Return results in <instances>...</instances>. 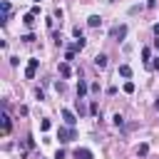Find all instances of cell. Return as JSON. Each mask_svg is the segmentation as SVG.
<instances>
[{
    "instance_id": "1",
    "label": "cell",
    "mask_w": 159,
    "mask_h": 159,
    "mask_svg": "<svg viewBox=\"0 0 159 159\" xmlns=\"http://www.w3.org/2000/svg\"><path fill=\"white\" fill-rule=\"evenodd\" d=\"M57 139H60L62 144H67V142L77 139V129H75V127H60V129H57Z\"/></svg>"
},
{
    "instance_id": "2",
    "label": "cell",
    "mask_w": 159,
    "mask_h": 159,
    "mask_svg": "<svg viewBox=\"0 0 159 159\" xmlns=\"http://www.w3.org/2000/svg\"><path fill=\"white\" fill-rule=\"evenodd\" d=\"M37 65H40V60H27V67H25V77L27 80H35V75H37Z\"/></svg>"
},
{
    "instance_id": "3",
    "label": "cell",
    "mask_w": 159,
    "mask_h": 159,
    "mask_svg": "<svg viewBox=\"0 0 159 159\" xmlns=\"http://www.w3.org/2000/svg\"><path fill=\"white\" fill-rule=\"evenodd\" d=\"M0 10H2V15H0V25H5V22L10 20L12 7H10V2H7V0H0Z\"/></svg>"
},
{
    "instance_id": "4",
    "label": "cell",
    "mask_w": 159,
    "mask_h": 159,
    "mask_svg": "<svg viewBox=\"0 0 159 159\" xmlns=\"http://www.w3.org/2000/svg\"><path fill=\"white\" fill-rule=\"evenodd\" d=\"M127 30H129V27H127V25H124V22H122V25H114V27H112V32H109V35H112V37H114V40H124V37H127Z\"/></svg>"
},
{
    "instance_id": "5",
    "label": "cell",
    "mask_w": 159,
    "mask_h": 159,
    "mask_svg": "<svg viewBox=\"0 0 159 159\" xmlns=\"http://www.w3.org/2000/svg\"><path fill=\"white\" fill-rule=\"evenodd\" d=\"M62 119H65L67 127H75V124H77V117H75L72 109H62Z\"/></svg>"
},
{
    "instance_id": "6",
    "label": "cell",
    "mask_w": 159,
    "mask_h": 159,
    "mask_svg": "<svg viewBox=\"0 0 159 159\" xmlns=\"http://www.w3.org/2000/svg\"><path fill=\"white\" fill-rule=\"evenodd\" d=\"M75 159H94V157H92V149L77 147V149H75Z\"/></svg>"
},
{
    "instance_id": "7",
    "label": "cell",
    "mask_w": 159,
    "mask_h": 159,
    "mask_svg": "<svg viewBox=\"0 0 159 159\" xmlns=\"http://www.w3.org/2000/svg\"><path fill=\"white\" fill-rule=\"evenodd\" d=\"M0 122H2V134H10L12 122H10V114H7V112H2V114H0Z\"/></svg>"
},
{
    "instance_id": "8",
    "label": "cell",
    "mask_w": 159,
    "mask_h": 159,
    "mask_svg": "<svg viewBox=\"0 0 159 159\" xmlns=\"http://www.w3.org/2000/svg\"><path fill=\"white\" fill-rule=\"evenodd\" d=\"M94 67H97V70H104V67H107V55H104V52L94 55Z\"/></svg>"
},
{
    "instance_id": "9",
    "label": "cell",
    "mask_w": 159,
    "mask_h": 159,
    "mask_svg": "<svg viewBox=\"0 0 159 159\" xmlns=\"http://www.w3.org/2000/svg\"><path fill=\"white\" fill-rule=\"evenodd\" d=\"M87 92H89V84H87L84 80H80V82H77V97H80V99H84V94H87Z\"/></svg>"
},
{
    "instance_id": "10",
    "label": "cell",
    "mask_w": 159,
    "mask_h": 159,
    "mask_svg": "<svg viewBox=\"0 0 159 159\" xmlns=\"http://www.w3.org/2000/svg\"><path fill=\"white\" fill-rule=\"evenodd\" d=\"M84 45H87V40H84V37H77V40H75V42L70 45V50H72V52H80V50H82Z\"/></svg>"
},
{
    "instance_id": "11",
    "label": "cell",
    "mask_w": 159,
    "mask_h": 159,
    "mask_svg": "<svg viewBox=\"0 0 159 159\" xmlns=\"http://www.w3.org/2000/svg\"><path fill=\"white\" fill-rule=\"evenodd\" d=\"M35 17H37V15H32V12L22 15V22H25V27H30V30H32V27H35Z\"/></svg>"
},
{
    "instance_id": "12",
    "label": "cell",
    "mask_w": 159,
    "mask_h": 159,
    "mask_svg": "<svg viewBox=\"0 0 159 159\" xmlns=\"http://www.w3.org/2000/svg\"><path fill=\"white\" fill-rule=\"evenodd\" d=\"M117 72H119L124 80H129V77H132V67H129V65H119V70H117Z\"/></svg>"
},
{
    "instance_id": "13",
    "label": "cell",
    "mask_w": 159,
    "mask_h": 159,
    "mask_svg": "<svg viewBox=\"0 0 159 159\" xmlns=\"http://www.w3.org/2000/svg\"><path fill=\"white\" fill-rule=\"evenodd\" d=\"M60 75H62V77H70V75H72L70 62H60Z\"/></svg>"
},
{
    "instance_id": "14",
    "label": "cell",
    "mask_w": 159,
    "mask_h": 159,
    "mask_svg": "<svg viewBox=\"0 0 159 159\" xmlns=\"http://www.w3.org/2000/svg\"><path fill=\"white\" fill-rule=\"evenodd\" d=\"M87 25L89 27H97V25H102V17L99 15H92V17H87Z\"/></svg>"
},
{
    "instance_id": "15",
    "label": "cell",
    "mask_w": 159,
    "mask_h": 159,
    "mask_svg": "<svg viewBox=\"0 0 159 159\" xmlns=\"http://www.w3.org/2000/svg\"><path fill=\"white\" fill-rule=\"evenodd\" d=\"M142 60L149 65V60H152V50H149V47H142Z\"/></svg>"
},
{
    "instance_id": "16",
    "label": "cell",
    "mask_w": 159,
    "mask_h": 159,
    "mask_svg": "<svg viewBox=\"0 0 159 159\" xmlns=\"http://www.w3.org/2000/svg\"><path fill=\"white\" fill-rule=\"evenodd\" d=\"M137 154H139V157H147V154H149V144H139V147H137Z\"/></svg>"
},
{
    "instance_id": "17",
    "label": "cell",
    "mask_w": 159,
    "mask_h": 159,
    "mask_svg": "<svg viewBox=\"0 0 159 159\" xmlns=\"http://www.w3.org/2000/svg\"><path fill=\"white\" fill-rule=\"evenodd\" d=\"M112 122H114V127H122V124H124V117H122V114L117 112V114L112 117Z\"/></svg>"
},
{
    "instance_id": "18",
    "label": "cell",
    "mask_w": 159,
    "mask_h": 159,
    "mask_svg": "<svg viewBox=\"0 0 159 159\" xmlns=\"http://www.w3.org/2000/svg\"><path fill=\"white\" fill-rule=\"evenodd\" d=\"M122 89H124V92H127V94H132V92H134V82H129V80H127V82H124V87H122Z\"/></svg>"
},
{
    "instance_id": "19",
    "label": "cell",
    "mask_w": 159,
    "mask_h": 159,
    "mask_svg": "<svg viewBox=\"0 0 159 159\" xmlns=\"http://www.w3.org/2000/svg\"><path fill=\"white\" fill-rule=\"evenodd\" d=\"M77 112H80V117H84V112H87V109H84V104H82V99H80V97H77Z\"/></svg>"
},
{
    "instance_id": "20",
    "label": "cell",
    "mask_w": 159,
    "mask_h": 159,
    "mask_svg": "<svg viewBox=\"0 0 159 159\" xmlns=\"http://www.w3.org/2000/svg\"><path fill=\"white\" fill-rule=\"evenodd\" d=\"M50 127H52V122H50V119H42V122H40V129H42V132H47Z\"/></svg>"
},
{
    "instance_id": "21",
    "label": "cell",
    "mask_w": 159,
    "mask_h": 159,
    "mask_svg": "<svg viewBox=\"0 0 159 159\" xmlns=\"http://www.w3.org/2000/svg\"><path fill=\"white\" fill-rule=\"evenodd\" d=\"M20 40H22V42H35V35H32V32H27V35H22Z\"/></svg>"
},
{
    "instance_id": "22",
    "label": "cell",
    "mask_w": 159,
    "mask_h": 159,
    "mask_svg": "<svg viewBox=\"0 0 159 159\" xmlns=\"http://www.w3.org/2000/svg\"><path fill=\"white\" fill-rule=\"evenodd\" d=\"M65 60H67V62H72V60H75V52H72V50H67V52H65Z\"/></svg>"
},
{
    "instance_id": "23",
    "label": "cell",
    "mask_w": 159,
    "mask_h": 159,
    "mask_svg": "<svg viewBox=\"0 0 159 159\" xmlns=\"http://www.w3.org/2000/svg\"><path fill=\"white\" fill-rule=\"evenodd\" d=\"M30 12H32V15H40V2H35V5H32V10H30Z\"/></svg>"
},
{
    "instance_id": "24",
    "label": "cell",
    "mask_w": 159,
    "mask_h": 159,
    "mask_svg": "<svg viewBox=\"0 0 159 159\" xmlns=\"http://www.w3.org/2000/svg\"><path fill=\"white\" fill-rule=\"evenodd\" d=\"M72 35H75V37H82V27H80V25H77V27H75V30H72Z\"/></svg>"
},
{
    "instance_id": "25",
    "label": "cell",
    "mask_w": 159,
    "mask_h": 159,
    "mask_svg": "<svg viewBox=\"0 0 159 159\" xmlns=\"http://www.w3.org/2000/svg\"><path fill=\"white\" fill-rule=\"evenodd\" d=\"M89 92H94V94H97V92H99V84H97V82H92V84H89Z\"/></svg>"
},
{
    "instance_id": "26",
    "label": "cell",
    "mask_w": 159,
    "mask_h": 159,
    "mask_svg": "<svg viewBox=\"0 0 159 159\" xmlns=\"http://www.w3.org/2000/svg\"><path fill=\"white\" fill-rule=\"evenodd\" d=\"M89 112H92V114H97V112H99V104H97V102H92V107H89Z\"/></svg>"
},
{
    "instance_id": "27",
    "label": "cell",
    "mask_w": 159,
    "mask_h": 159,
    "mask_svg": "<svg viewBox=\"0 0 159 159\" xmlns=\"http://www.w3.org/2000/svg\"><path fill=\"white\" fill-rule=\"evenodd\" d=\"M55 159H65V149H57L55 152Z\"/></svg>"
},
{
    "instance_id": "28",
    "label": "cell",
    "mask_w": 159,
    "mask_h": 159,
    "mask_svg": "<svg viewBox=\"0 0 159 159\" xmlns=\"http://www.w3.org/2000/svg\"><path fill=\"white\" fill-rule=\"evenodd\" d=\"M154 35H157V37H159V22H157V25H154Z\"/></svg>"
},
{
    "instance_id": "29",
    "label": "cell",
    "mask_w": 159,
    "mask_h": 159,
    "mask_svg": "<svg viewBox=\"0 0 159 159\" xmlns=\"http://www.w3.org/2000/svg\"><path fill=\"white\" fill-rule=\"evenodd\" d=\"M154 109H159V97H157V102H154Z\"/></svg>"
},
{
    "instance_id": "30",
    "label": "cell",
    "mask_w": 159,
    "mask_h": 159,
    "mask_svg": "<svg viewBox=\"0 0 159 159\" xmlns=\"http://www.w3.org/2000/svg\"><path fill=\"white\" fill-rule=\"evenodd\" d=\"M32 2H40V0H32Z\"/></svg>"
},
{
    "instance_id": "31",
    "label": "cell",
    "mask_w": 159,
    "mask_h": 159,
    "mask_svg": "<svg viewBox=\"0 0 159 159\" xmlns=\"http://www.w3.org/2000/svg\"><path fill=\"white\" fill-rule=\"evenodd\" d=\"M40 159H45V157H40Z\"/></svg>"
}]
</instances>
